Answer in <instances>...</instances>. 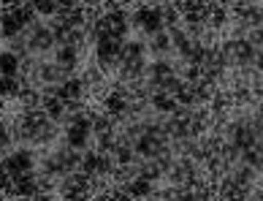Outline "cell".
I'll return each instance as SVG.
<instances>
[{"label": "cell", "mask_w": 263, "mask_h": 201, "mask_svg": "<svg viewBox=\"0 0 263 201\" xmlns=\"http://www.w3.org/2000/svg\"><path fill=\"white\" fill-rule=\"evenodd\" d=\"M33 6V11L38 19H49L57 14V0H27Z\"/></svg>", "instance_id": "obj_14"}, {"label": "cell", "mask_w": 263, "mask_h": 201, "mask_svg": "<svg viewBox=\"0 0 263 201\" xmlns=\"http://www.w3.org/2000/svg\"><path fill=\"white\" fill-rule=\"evenodd\" d=\"M82 8H87V11H101L103 8V0H79Z\"/></svg>", "instance_id": "obj_20"}, {"label": "cell", "mask_w": 263, "mask_h": 201, "mask_svg": "<svg viewBox=\"0 0 263 201\" xmlns=\"http://www.w3.org/2000/svg\"><path fill=\"white\" fill-rule=\"evenodd\" d=\"M35 166H38V152L33 147H14L3 158V169L11 179L27 174V171H35Z\"/></svg>", "instance_id": "obj_1"}, {"label": "cell", "mask_w": 263, "mask_h": 201, "mask_svg": "<svg viewBox=\"0 0 263 201\" xmlns=\"http://www.w3.org/2000/svg\"><path fill=\"white\" fill-rule=\"evenodd\" d=\"M19 90H22V82L19 76H0V98H19Z\"/></svg>", "instance_id": "obj_8"}, {"label": "cell", "mask_w": 263, "mask_h": 201, "mask_svg": "<svg viewBox=\"0 0 263 201\" xmlns=\"http://www.w3.org/2000/svg\"><path fill=\"white\" fill-rule=\"evenodd\" d=\"M241 163H247V166H252V169H258V171H263V155L260 152H255V150H241Z\"/></svg>", "instance_id": "obj_18"}, {"label": "cell", "mask_w": 263, "mask_h": 201, "mask_svg": "<svg viewBox=\"0 0 263 201\" xmlns=\"http://www.w3.org/2000/svg\"><path fill=\"white\" fill-rule=\"evenodd\" d=\"M128 38H117V35H101L92 46V57H120L122 44Z\"/></svg>", "instance_id": "obj_2"}, {"label": "cell", "mask_w": 263, "mask_h": 201, "mask_svg": "<svg viewBox=\"0 0 263 201\" xmlns=\"http://www.w3.org/2000/svg\"><path fill=\"white\" fill-rule=\"evenodd\" d=\"M63 136H65V141H68V147H73V150H79V152H84V150L92 147V131H84V128H79V125L65 128Z\"/></svg>", "instance_id": "obj_3"}, {"label": "cell", "mask_w": 263, "mask_h": 201, "mask_svg": "<svg viewBox=\"0 0 263 201\" xmlns=\"http://www.w3.org/2000/svg\"><path fill=\"white\" fill-rule=\"evenodd\" d=\"M6 49L14 52V54H19V57H22V54H30V52H27V35H25V30L19 33V35H14V38H8V41H6Z\"/></svg>", "instance_id": "obj_17"}, {"label": "cell", "mask_w": 263, "mask_h": 201, "mask_svg": "<svg viewBox=\"0 0 263 201\" xmlns=\"http://www.w3.org/2000/svg\"><path fill=\"white\" fill-rule=\"evenodd\" d=\"M231 174H233V179H236V185H255L258 177H260V171L247 166V163H239V166L231 169Z\"/></svg>", "instance_id": "obj_6"}, {"label": "cell", "mask_w": 263, "mask_h": 201, "mask_svg": "<svg viewBox=\"0 0 263 201\" xmlns=\"http://www.w3.org/2000/svg\"><path fill=\"white\" fill-rule=\"evenodd\" d=\"M247 41H250L252 46H255V49H260V46H263V27H250Z\"/></svg>", "instance_id": "obj_19"}, {"label": "cell", "mask_w": 263, "mask_h": 201, "mask_svg": "<svg viewBox=\"0 0 263 201\" xmlns=\"http://www.w3.org/2000/svg\"><path fill=\"white\" fill-rule=\"evenodd\" d=\"M149 103L155 106V112H160V114H174V109H177V101H174V95H168V93L152 95Z\"/></svg>", "instance_id": "obj_12"}, {"label": "cell", "mask_w": 263, "mask_h": 201, "mask_svg": "<svg viewBox=\"0 0 263 201\" xmlns=\"http://www.w3.org/2000/svg\"><path fill=\"white\" fill-rule=\"evenodd\" d=\"M41 109H44V114H46L49 120L60 122L63 114H65V101H60V98H44V101H41Z\"/></svg>", "instance_id": "obj_10"}, {"label": "cell", "mask_w": 263, "mask_h": 201, "mask_svg": "<svg viewBox=\"0 0 263 201\" xmlns=\"http://www.w3.org/2000/svg\"><path fill=\"white\" fill-rule=\"evenodd\" d=\"M109 155L114 158L117 166H125V163H130V160H133L136 152H133V147H128V144H114V150L109 152Z\"/></svg>", "instance_id": "obj_16"}, {"label": "cell", "mask_w": 263, "mask_h": 201, "mask_svg": "<svg viewBox=\"0 0 263 201\" xmlns=\"http://www.w3.org/2000/svg\"><path fill=\"white\" fill-rule=\"evenodd\" d=\"M158 3H160V0H158Z\"/></svg>", "instance_id": "obj_23"}, {"label": "cell", "mask_w": 263, "mask_h": 201, "mask_svg": "<svg viewBox=\"0 0 263 201\" xmlns=\"http://www.w3.org/2000/svg\"><path fill=\"white\" fill-rule=\"evenodd\" d=\"M98 158H101V152H95L92 147H90V150H84V152H82V166H79L82 174L92 177L95 171H98Z\"/></svg>", "instance_id": "obj_13"}, {"label": "cell", "mask_w": 263, "mask_h": 201, "mask_svg": "<svg viewBox=\"0 0 263 201\" xmlns=\"http://www.w3.org/2000/svg\"><path fill=\"white\" fill-rule=\"evenodd\" d=\"M160 14H163V22H165V27H177V25H182V14H179V8L171 3V0H160Z\"/></svg>", "instance_id": "obj_9"}, {"label": "cell", "mask_w": 263, "mask_h": 201, "mask_svg": "<svg viewBox=\"0 0 263 201\" xmlns=\"http://www.w3.org/2000/svg\"><path fill=\"white\" fill-rule=\"evenodd\" d=\"M8 14L14 16V22H16L19 27H22V30H25V27H30V25L35 22V19H38L30 3H22V6H14V8H8Z\"/></svg>", "instance_id": "obj_5"}, {"label": "cell", "mask_w": 263, "mask_h": 201, "mask_svg": "<svg viewBox=\"0 0 263 201\" xmlns=\"http://www.w3.org/2000/svg\"><path fill=\"white\" fill-rule=\"evenodd\" d=\"M255 185H258V188L263 190V171H260V177H258V182H255Z\"/></svg>", "instance_id": "obj_22"}, {"label": "cell", "mask_w": 263, "mask_h": 201, "mask_svg": "<svg viewBox=\"0 0 263 201\" xmlns=\"http://www.w3.org/2000/svg\"><path fill=\"white\" fill-rule=\"evenodd\" d=\"M0 76H19V54L0 49Z\"/></svg>", "instance_id": "obj_7"}, {"label": "cell", "mask_w": 263, "mask_h": 201, "mask_svg": "<svg viewBox=\"0 0 263 201\" xmlns=\"http://www.w3.org/2000/svg\"><path fill=\"white\" fill-rule=\"evenodd\" d=\"M90 125H92V133H106L117 128V117L98 106V109H90Z\"/></svg>", "instance_id": "obj_4"}, {"label": "cell", "mask_w": 263, "mask_h": 201, "mask_svg": "<svg viewBox=\"0 0 263 201\" xmlns=\"http://www.w3.org/2000/svg\"><path fill=\"white\" fill-rule=\"evenodd\" d=\"M241 19H247L250 27H260L263 25V3L245 6V8H241Z\"/></svg>", "instance_id": "obj_15"}, {"label": "cell", "mask_w": 263, "mask_h": 201, "mask_svg": "<svg viewBox=\"0 0 263 201\" xmlns=\"http://www.w3.org/2000/svg\"><path fill=\"white\" fill-rule=\"evenodd\" d=\"M152 188H155L152 179H147V177H141V174H139V177H136L133 182H130V196H133L136 201H144V198L152 193Z\"/></svg>", "instance_id": "obj_11"}, {"label": "cell", "mask_w": 263, "mask_h": 201, "mask_svg": "<svg viewBox=\"0 0 263 201\" xmlns=\"http://www.w3.org/2000/svg\"><path fill=\"white\" fill-rule=\"evenodd\" d=\"M22 3H27V0H3V6H6V8H14V6H22Z\"/></svg>", "instance_id": "obj_21"}]
</instances>
